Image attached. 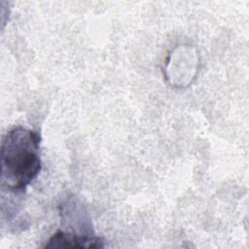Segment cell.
<instances>
[{"mask_svg":"<svg viewBox=\"0 0 249 249\" xmlns=\"http://www.w3.org/2000/svg\"><path fill=\"white\" fill-rule=\"evenodd\" d=\"M41 136L38 131L17 126L9 130L1 145L2 185L11 192L24 191L42 169Z\"/></svg>","mask_w":249,"mask_h":249,"instance_id":"6da1fadb","label":"cell"},{"mask_svg":"<svg viewBox=\"0 0 249 249\" xmlns=\"http://www.w3.org/2000/svg\"><path fill=\"white\" fill-rule=\"evenodd\" d=\"M45 248H102L104 247V241L102 238L77 233L74 231L58 230L49 239Z\"/></svg>","mask_w":249,"mask_h":249,"instance_id":"7a4b0ae2","label":"cell"}]
</instances>
